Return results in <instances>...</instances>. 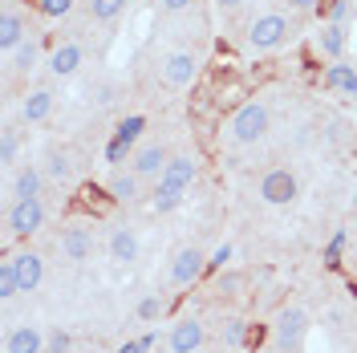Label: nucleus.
Returning <instances> with one entry per match:
<instances>
[{
  "mask_svg": "<svg viewBox=\"0 0 357 353\" xmlns=\"http://www.w3.org/2000/svg\"><path fill=\"white\" fill-rule=\"evenodd\" d=\"M268 130H272V110L260 98L244 102L240 110L227 118V142H236V147H256V142L268 138Z\"/></svg>",
  "mask_w": 357,
  "mask_h": 353,
  "instance_id": "f257e3e1",
  "label": "nucleus"
},
{
  "mask_svg": "<svg viewBox=\"0 0 357 353\" xmlns=\"http://www.w3.org/2000/svg\"><path fill=\"white\" fill-rule=\"evenodd\" d=\"M289 37H292L289 13H260L256 21L248 24V49L252 53H272V49L289 45Z\"/></svg>",
  "mask_w": 357,
  "mask_h": 353,
  "instance_id": "f03ea898",
  "label": "nucleus"
},
{
  "mask_svg": "<svg viewBox=\"0 0 357 353\" xmlns=\"http://www.w3.org/2000/svg\"><path fill=\"white\" fill-rule=\"evenodd\" d=\"M305 337H309V313L301 305H284L272 321V345L280 353H301Z\"/></svg>",
  "mask_w": 357,
  "mask_h": 353,
  "instance_id": "7ed1b4c3",
  "label": "nucleus"
},
{
  "mask_svg": "<svg viewBox=\"0 0 357 353\" xmlns=\"http://www.w3.org/2000/svg\"><path fill=\"white\" fill-rule=\"evenodd\" d=\"M45 227V203L41 199H13L4 211V232L8 240H29Z\"/></svg>",
  "mask_w": 357,
  "mask_h": 353,
  "instance_id": "20e7f679",
  "label": "nucleus"
},
{
  "mask_svg": "<svg viewBox=\"0 0 357 353\" xmlns=\"http://www.w3.org/2000/svg\"><path fill=\"white\" fill-rule=\"evenodd\" d=\"M207 276V252L195 248V243H183L175 248V256H171V264H167V280L175 288H191L195 280Z\"/></svg>",
  "mask_w": 357,
  "mask_h": 353,
  "instance_id": "39448f33",
  "label": "nucleus"
},
{
  "mask_svg": "<svg viewBox=\"0 0 357 353\" xmlns=\"http://www.w3.org/2000/svg\"><path fill=\"white\" fill-rule=\"evenodd\" d=\"M158 77H162V86L167 89L195 86V77H199V53H191V49H175V53H167V57L158 61Z\"/></svg>",
  "mask_w": 357,
  "mask_h": 353,
  "instance_id": "423d86ee",
  "label": "nucleus"
},
{
  "mask_svg": "<svg viewBox=\"0 0 357 353\" xmlns=\"http://www.w3.org/2000/svg\"><path fill=\"white\" fill-rule=\"evenodd\" d=\"M296 195H301V179L292 175L289 167H272V171L260 175V199L264 203L289 207V203H296Z\"/></svg>",
  "mask_w": 357,
  "mask_h": 353,
  "instance_id": "0eeeda50",
  "label": "nucleus"
},
{
  "mask_svg": "<svg viewBox=\"0 0 357 353\" xmlns=\"http://www.w3.org/2000/svg\"><path fill=\"white\" fill-rule=\"evenodd\" d=\"M146 130V118L142 114H130V118H122L118 122V130H114L110 147H106V163H122V158H130L138 151V138Z\"/></svg>",
  "mask_w": 357,
  "mask_h": 353,
  "instance_id": "6e6552de",
  "label": "nucleus"
},
{
  "mask_svg": "<svg viewBox=\"0 0 357 353\" xmlns=\"http://www.w3.org/2000/svg\"><path fill=\"white\" fill-rule=\"evenodd\" d=\"M167 163H171L167 142H142V147L130 155V171L142 179V183H146V179H151V183H158V179H162V171H167Z\"/></svg>",
  "mask_w": 357,
  "mask_h": 353,
  "instance_id": "1a4fd4ad",
  "label": "nucleus"
},
{
  "mask_svg": "<svg viewBox=\"0 0 357 353\" xmlns=\"http://www.w3.org/2000/svg\"><path fill=\"white\" fill-rule=\"evenodd\" d=\"M207 345V325L199 317H178L171 333H167V350L171 353H195Z\"/></svg>",
  "mask_w": 357,
  "mask_h": 353,
  "instance_id": "9d476101",
  "label": "nucleus"
},
{
  "mask_svg": "<svg viewBox=\"0 0 357 353\" xmlns=\"http://www.w3.org/2000/svg\"><path fill=\"white\" fill-rule=\"evenodd\" d=\"M8 260H13V272H17L21 292H37V288H41V280H45V256L41 252L24 248V252H13Z\"/></svg>",
  "mask_w": 357,
  "mask_h": 353,
  "instance_id": "9b49d317",
  "label": "nucleus"
},
{
  "mask_svg": "<svg viewBox=\"0 0 357 353\" xmlns=\"http://www.w3.org/2000/svg\"><path fill=\"white\" fill-rule=\"evenodd\" d=\"M45 337L49 333L41 325H33V321L13 325V329L4 333V353H45Z\"/></svg>",
  "mask_w": 357,
  "mask_h": 353,
  "instance_id": "f8f14e48",
  "label": "nucleus"
},
{
  "mask_svg": "<svg viewBox=\"0 0 357 353\" xmlns=\"http://www.w3.org/2000/svg\"><path fill=\"white\" fill-rule=\"evenodd\" d=\"M53 106H57V93H53L49 86L29 89V93L21 98V106H17V118L29 122V126H37V122H45V118L53 114Z\"/></svg>",
  "mask_w": 357,
  "mask_h": 353,
  "instance_id": "ddd939ff",
  "label": "nucleus"
},
{
  "mask_svg": "<svg viewBox=\"0 0 357 353\" xmlns=\"http://www.w3.org/2000/svg\"><path fill=\"white\" fill-rule=\"evenodd\" d=\"M106 252H110L114 264H134L138 260V252H142V240H138V232L134 227H114L110 240H106Z\"/></svg>",
  "mask_w": 357,
  "mask_h": 353,
  "instance_id": "4468645a",
  "label": "nucleus"
},
{
  "mask_svg": "<svg viewBox=\"0 0 357 353\" xmlns=\"http://www.w3.org/2000/svg\"><path fill=\"white\" fill-rule=\"evenodd\" d=\"M82 61H86V49H82L77 41H61L53 53H49V61H45V66H49L53 77H73V73L82 69Z\"/></svg>",
  "mask_w": 357,
  "mask_h": 353,
  "instance_id": "2eb2a0df",
  "label": "nucleus"
},
{
  "mask_svg": "<svg viewBox=\"0 0 357 353\" xmlns=\"http://www.w3.org/2000/svg\"><path fill=\"white\" fill-rule=\"evenodd\" d=\"M29 37V17L21 8H4L0 13V53H13Z\"/></svg>",
  "mask_w": 357,
  "mask_h": 353,
  "instance_id": "dca6fc26",
  "label": "nucleus"
},
{
  "mask_svg": "<svg viewBox=\"0 0 357 353\" xmlns=\"http://www.w3.org/2000/svg\"><path fill=\"white\" fill-rule=\"evenodd\" d=\"M61 256L73 260V264H82L93 256V232L89 227H66L61 232Z\"/></svg>",
  "mask_w": 357,
  "mask_h": 353,
  "instance_id": "f3484780",
  "label": "nucleus"
},
{
  "mask_svg": "<svg viewBox=\"0 0 357 353\" xmlns=\"http://www.w3.org/2000/svg\"><path fill=\"white\" fill-rule=\"evenodd\" d=\"M317 49H321V57L341 61L345 49H349V33H345V24H333V21L321 24V33H317Z\"/></svg>",
  "mask_w": 357,
  "mask_h": 353,
  "instance_id": "a211bd4d",
  "label": "nucleus"
},
{
  "mask_svg": "<svg viewBox=\"0 0 357 353\" xmlns=\"http://www.w3.org/2000/svg\"><path fill=\"white\" fill-rule=\"evenodd\" d=\"M41 61V37H24L13 53H8V73L13 77H24V73H33Z\"/></svg>",
  "mask_w": 357,
  "mask_h": 353,
  "instance_id": "6ab92c4d",
  "label": "nucleus"
},
{
  "mask_svg": "<svg viewBox=\"0 0 357 353\" xmlns=\"http://www.w3.org/2000/svg\"><path fill=\"white\" fill-rule=\"evenodd\" d=\"M41 187H45V171L24 163L21 171L13 175V183H8V195L13 199H41Z\"/></svg>",
  "mask_w": 357,
  "mask_h": 353,
  "instance_id": "aec40b11",
  "label": "nucleus"
},
{
  "mask_svg": "<svg viewBox=\"0 0 357 353\" xmlns=\"http://www.w3.org/2000/svg\"><path fill=\"white\" fill-rule=\"evenodd\" d=\"M321 86L333 89V93H357V66H349L345 57L333 61V66L321 73Z\"/></svg>",
  "mask_w": 357,
  "mask_h": 353,
  "instance_id": "412c9836",
  "label": "nucleus"
},
{
  "mask_svg": "<svg viewBox=\"0 0 357 353\" xmlns=\"http://www.w3.org/2000/svg\"><path fill=\"white\" fill-rule=\"evenodd\" d=\"M41 171H45V179H53V183H69V179H73V155H69L66 147H49Z\"/></svg>",
  "mask_w": 357,
  "mask_h": 353,
  "instance_id": "4be33fe9",
  "label": "nucleus"
},
{
  "mask_svg": "<svg viewBox=\"0 0 357 353\" xmlns=\"http://www.w3.org/2000/svg\"><path fill=\"white\" fill-rule=\"evenodd\" d=\"M106 195H110L114 203H134V199L142 195V179L134 175V171H118V175H110V183H106Z\"/></svg>",
  "mask_w": 357,
  "mask_h": 353,
  "instance_id": "5701e85b",
  "label": "nucleus"
},
{
  "mask_svg": "<svg viewBox=\"0 0 357 353\" xmlns=\"http://www.w3.org/2000/svg\"><path fill=\"white\" fill-rule=\"evenodd\" d=\"M162 179H167V183H178V187H191V183L199 179V158L195 155H171Z\"/></svg>",
  "mask_w": 357,
  "mask_h": 353,
  "instance_id": "b1692460",
  "label": "nucleus"
},
{
  "mask_svg": "<svg viewBox=\"0 0 357 353\" xmlns=\"http://www.w3.org/2000/svg\"><path fill=\"white\" fill-rule=\"evenodd\" d=\"M187 195V187H178V183H167V179H158L155 191H151V207H155L158 216H167V211H175L178 203Z\"/></svg>",
  "mask_w": 357,
  "mask_h": 353,
  "instance_id": "393cba45",
  "label": "nucleus"
},
{
  "mask_svg": "<svg viewBox=\"0 0 357 353\" xmlns=\"http://www.w3.org/2000/svg\"><path fill=\"white\" fill-rule=\"evenodd\" d=\"M167 309H171V301H167L162 292H146V296L134 305V317H138L142 325H155V321H158V317H162Z\"/></svg>",
  "mask_w": 357,
  "mask_h": 353,
  "instance_id": "a878e982",
  "label": "nucleus"
},
{
  "mask_svg": "<svg viewBox=\"0 0 357 353\" xmlns=\"http://www.w3.org/2000/svg\"><path fill=\"white\" fill-rule=\"evenodd\" d=\"M126 4L130 0H86V17L89 21H118L122 13H126Z\"/></svg>",
  "mask_w": 357,
  "mask_h": 353,
  "instance_id": "bb28decb",
  "label": "nucleus"
},
{
  "mask_svg": "<svg viewBox=\"0 0 357 353\" xmlns=\"http://www.w3.org/2000/svg\"><path fill=\"white\" fill-rule=\"evenodd\" d=\"M220 341L227 345V350H240V345L248 341V321L244 317H227L223 329H220Z\"/></svg>",
  "mask_w": 357,
  "mask_h": 353,
  "instance_id": "cd10ccee",
  "label": "nucleus"
},
{
  "mask_svg": "<svg viewBox=\"0 0 357 353\" xmlns=\"http://www.w3.org/2000/svg\"><path fill=\"white\" fill-rule=\"evenodd\" d=\"M17 151H21L17 126H13V122H4V130H0V167H13V163H17Z\"/></svg>",
  "mask_w": 357,
  "mask_h": 353,
  "instance_id": "c85d7f7f",
  "label": "nucleus"
},
{
  "mask_svg": "<svg viewBox=\"0 0 357 353\" xmlns=\"http://www.w3.org/2000/svg\"><path fill=\"white\" fill-rule=\"evenodd\" d=\"M13 296H21V285H17V272H13V260L4 256V260H0V301L8 305Z\"/></svg>",
  "mask_w": 357,
  "mask_h": 353,
  "instance_id": "c756f323",
  "label": "nucleus"
},
{
  "mask_svg": "<svg viewBox=\"0 0 357 353\" xmlns=\"http://www.w3.org/2000/svg\"><path fill=\"white\" fill-rule=\"evenodd\" d=\"M317 13H321L325 21H333V24H345L349 17H354V0H325Z\"/></svg>",
  "mask_w": 357,
  "mask_h": 353,
  "instance_id": "7c9ffc66",
  "label": "nucleus"
},
{
  "mask_svg": "<svg viewBox=\"0 0 357 353\" xmlns=\"http://www.w3.org/2000/svg\"><path fill=\"white\" fill-rule=\"evenodd\" d=\"M345 243H349V232H345V227H341V232H333V240L325 243V256H321V260H325V268H337V264H341V256H345Z\"/></svg>",
  "mask_w": 357,
  "mask_h": 353,
  "instance_id": "2f4dec72",
  "label": "nucleus"
},
{
  "mask_svg": "<svg viewBox=\"0 0 357 353\" xmlns=\"http://www.w3.org/2000/svg\"><path fill=\"white\" fill-rule=\"evenodd\" d=\"M33 8L49 17V21H57V17H69L73 13V0H33Z\"/></svg>",
  "mask_w": 357,
  "mask_h": 353,
  "instance_id": "473e14b6",
  "label": "nucleus"
},
{
  "mask_svg": "<svg viewBox=\"0 0 357 353\" xmlns=\"http://www.w3.org/2000/svg\"><path fill=\"white\" fill-rule=\"evenodd\" d=\"M45 353H73V337H69V329H49V337H45Z\"/></svg>",
  "mask_w": 357,
  "mask_h": 353,
  "instance_id": "72a5a7b5",
  "label": "nucleus"
},
{
  "mask_svg": "<svg viewBox=\"0 0 357 353\" xmlns=\"http://www.w3.org/2000/svg\"><path fill=\"white\" fill-rule=\"evenodd\" d=\"M231 256H236V248H231V243H220V248L207 256V272H223V268L231 264Z\"/></svg>",
  "mask_w": 357,
  "mask_h": 353,
  "instance_id": "f704fd0d",
  "label": "nucleus"
},
{
  "mask_svg": "<svg viewBox=\"0 0 357 353\" xmlns=\"http://www.w3.org/2000/svg\"><path fill=\"white\" fill-rule=\"evenodd\" d=\"M244 288V272H220V280H215V292H223V296H236Z\"/></svg>",
  "mask_w": 357,
  "mask_h": 353,
  "instance_id": "c9c22d12",
  "label": "nucleus"
},
{
  "mask_svg": "<svg viewBox=\"0 0 357 353\" xmlns=\"http://www.w3.org/2000/svg\"><path fill=\"white\" fill-rule=\"evenodd\" d=\"M155 341H158L155 333H142V337H134V341H126V345H122L118 353H151V350H155Z\"/></svg>",
  "mask_w": 357,
  "mask_h": 353,
  "instance_id": "e433bc0d",
  "label": "nucleus"
},
{
  "mask_svg": "<svg viewBox=\"0 0 357 353\" xmlns=\"http://www.w3.org/2000/svg\"><path fill=\"white\" fill-rule=\"evenodd\" d=\"M158 4V13H167V17H175V13H187L195 0H155Z\"/></svg>",
  "mask_w": 357,
  "mask_h": 353,
  "instance_id": "4c0bfd02",
  "label": "nucleus"
},
{
  "mask_svg": "<svg viewBox=\"0 0 357 353\" xmlns=\"http://www.w3.org/2000/svg\"><path fill=\"white\" fill-rule=\"evenodd\" d=\"M325 0H289V8H296V13H317Z\"/></svg>",
  "mask_w": 357,
  "mask_h": 353,
  "instance_id": "58836bf2",
  "label": "nucleus"
},
{
  "mask_svg": "<svg viewBox=\"0 0 357 353\" xmlns=\"http://www.w3.org/2000/svg\"><path fill=\"white\" fill-rule=\"evenodd\" d=\"M220 4V13H240L244 8V0H215Z\"/></svg>",
  "mask_w": 357,
  "mask_h": 353,
  "instance_id": "ea45409f",
  "label": "nucleus"
},
{
  "mask_svg": "<svg viewBox=\"0 0 357 353\" xmlns=\"http://www.w3.org/2000/svg\"><path fill=\"white\" fill-rule=\"evenodd\" d=\"M349 211L357 216V187H354V199H349Z\"/></svg>",
  "mask_w": 357,
  "mask_h": 353,
  "instance_id": "a19ab883",
  "label": "nucleus"
},
{
  "mask_svg": "<svg viewBox=\"0 0 357 353\" xmlns=\"http://www.w3.org/2000/svg\"><path fill=\"white\" fill-rule=\"evenodd\" d=\"M195 353H211V350H207V345H203V350H195Z\"/></svg>",
  "mask_w": 357,
  "mask_h": 353,
  "instance_id": "79ce46f5",
  "label": "nucleus"
},
{
  "mask_svg": "<svg viewBox=\"0 0 357 353\" xmlns=\"http://www.w3.org/2000/svg\"><path fill=\"white\" fill-rule=\"evenodd\" d=\"M354 106H357V93H354Z\"/></svg>",
  "mask_w": 357,
  "mask_h": 353,
  "instance_id": "37998d69",
  "label": "nucleus"
},
{
  "mask_svg": "<svg viewBox=\"0 0 357 353\" xmlns=\"http://www.w3.org/2000/svg\"><path fill=\"white\" fill-rule=\"evenodd\" d=\"M231 353H240V350H231Z\"/></svg>",
  "mask_w": 357,
  "mask_h": 353,
  "instance_id": "c03bdc74",
  "label": "nucleus"
}]
</instances>
